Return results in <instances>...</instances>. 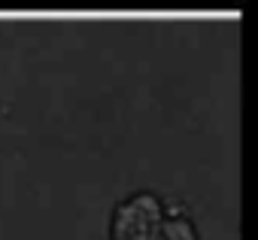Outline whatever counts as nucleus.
Instances as JSON below:
<instances>
[{"mask_svg": "<svg viewBox=\"0 0 258 240\" xmlns=\"http://www.w3.org/2000/svg\"><path fill=\"white\" fill-rule=\"evenodd\" d=\"M164 219L161 201L149 192H140L134 198H127L124 204L115 207L112 213V240H143L158 231Z\"/></svg>", "mask_w": 258, "mask_h": 240, "instance_id": "obj_1", "label": "nucleus"}, {"mask_svg": "<svg viewBox=\"0 0 258 240\" xmlns=\"http://www.w3.org/2000/svg\"><path fill=\"white\" fill-rule=\"evenodd\" d=\"M158 234L161 240H198V231L188 219H161Z\"/></svg>", "mask_w": 258, "mask_h": 240, "instance_id": "obj_2", "label": "nucleus"}, {"mask_svg": "<svg viewBox=\"0 0 258 240\" xmlns=\"http://www.w3.org/2000/svg\"><path fill=\"white\" fill-rule=\"evenodd\" d=\"M143 240H161V234L155 231V234H149V237H143Z\"/></svg>", "mask_w": 258, "mask_h": 240, "instance_id": "obj_3", "label": "nucleus"}]
</instances>
